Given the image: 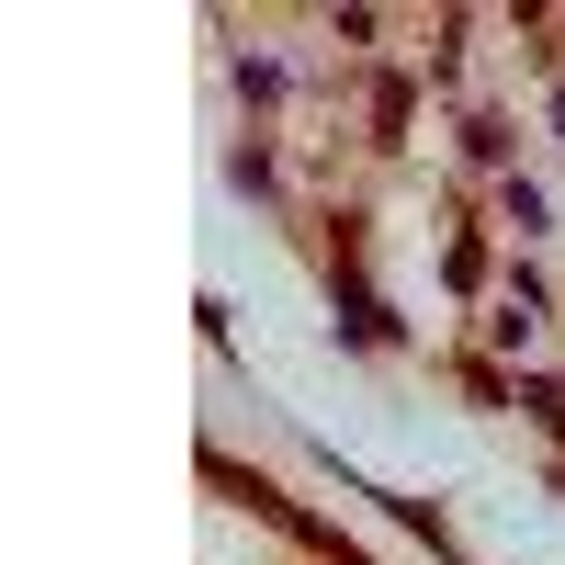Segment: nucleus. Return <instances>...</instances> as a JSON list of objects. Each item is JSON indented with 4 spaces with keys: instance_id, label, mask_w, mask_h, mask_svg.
<instances>
[{
    "instance_id": "nucleus-1",
    "label": "nucleus",
    "mask_w": 565,
    "mask_h": 565,
    "mask_svg": "<svg viewBox=\"0 0 565 565\" xmlns=\"http://www.w3.org/2000/svg\"><path fill=\"white\" fill-rule=\"evenodd\" d=\"M521 407H532V418H543V430L565 441V385H521Z\"/></svg>"
}]
</instances>
